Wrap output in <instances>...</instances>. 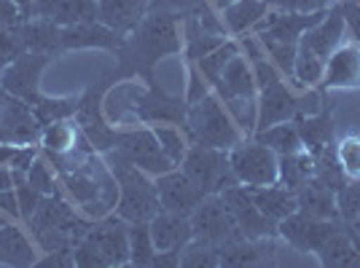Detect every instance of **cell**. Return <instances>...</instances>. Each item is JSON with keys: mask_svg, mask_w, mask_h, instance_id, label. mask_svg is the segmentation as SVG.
I'll use <instances>...</instances> for the list:
<instances>
[{"mask_svg": "<svg viewBox=\"0 0 360 268\" xmlns=\"http://www.w3.org/2000/svg\"><path fill=\"white\" fill-rule=\"evenodd\" d=\"M180 41L178 14H169L162 8H148L143 22L132 32L124 35V43L116 51L119 57V78H135L143 75L153 81V65L169 54H178Z\"/></svg>", "mask_w": 360, "mask_h": 268, "instance_id": "cell-1", "label": "cell"}, {"mask_svg": "<svg viewBox=\"0 0 360 268\" xmlns=\"http://www.w3.org/2000/svg\"><path fill=\"white\" fill-rule=\"evenodd\" d=\"M345 19L339 6H330L323 14L320 22H315L309 30L299 38V51H296V62H293V78L290 83L299 89H309V86H320L323 73H326V62L328 57L345 43Z\"/></svg>", "mask_w": 360, "mask_h": 268, "instance_id": "cell-2", "label": "cell"}, {"mask_svg": "<svg viewBox=\"0 0 360 268\" xmlns=\"http://www.w3.org/2000/svg\"><path fill=\"white\" fill-rule=\"evenodd\" d=\"M108 166L113 169L116 182H119V204L116 215L127 223H148L150 217L162 209L159 204V191H156V177L146 175L143 169L132 166L116 156L113 150L103 153Z\"/></svg>", "mask_w": 360, "mask_h": 268, "instance_id": "cell-3", "label": "cell"}, {"mask_svg": "<svg viewBox=\"0 0 360 268\" xmlns=\"http://www.w3.org/2000/svg\"><path fill=\"white\" fill-rule=\"evenodd\" d=\"M183 129L188 134L191 145H205L215 150H231L245 140L218 94H207L205 100L188 105Z\"/></svg>", "mask_w": 360, "mask_h": 268, "instance_id": "cell-4", "label": "cell"}, {"mask_svg": "<svg viewBox=\"0 0 360 268\" xmlns=\"http://www.w3.org/2000/svg\"><path fill=\"white\" fill-rule=\"evenodd\" d=\"M180 169L205 196L224 194L226 188L240 185L231 172V164H229V150L191 145L186 159L180 161Z\"/></svg>", "mask_w": 360, "mask_h": 268, "instance_id": "cell-5", "label": "cell"}, {"mask_svg": "<svg viewBox=\"0 0 360 268\" xmlns=\"http://www.w3.org/2000/svg\"><path fill=\"white\" fill-rule=\"evenodd\" d=\"M229 164L240 185L248 188H264V185H274L277 182V164L280 156L261 145L255 137H245L229 150Z\"/></svg>", "mask_w": 360, "mask_h": 268, "instance_id": "cell-6", "label": "cell"}, {"mask_svg": "<svg viewBox=\"0 0 360 268\" xmlns=\"http://www.w3.org/2000/svg\"><path fill=\"white\" fill-rule=\"evenodd\" d=\"M116 156H121L124 161H129L132 166L143 169L150 177H159L169 169H178L169 159L165 156V150L159 145L156 134L150 126H137V129H124L119 134V142L113 148Z\"/></svg>", "mask_w": 360, "mask_h": 268, "instance_id": "cell-7", "label": "cell"}, {"mask_svg": "<svg viewBox=\"0 0 360 268\" xmlns=\"http://www.w3.org/2000/svg\"><path fill=\"white\" fill-rule=\"evenodd\" d=\"M49 62H51L49 54L25 51L22 57H16L11 65H6L0 70V89L25 100L27 105L38 102L41 100V75Z\"/></svg>", "mask_w": 360, "mask_h": 268, "instance_id": "cell-8", "label": "cell"}, {"mask_svg": "<svg viewBox=\"0 0 360 268\" xmlns=\"http://www.w3.org/2000/svg\"><path fill=\"white\" fill-rule=\"evenodd\" d=\"M221 196L224 207L229 209L231 220H234V228L240 231V236L245 239H274L277 236V225L269 223L261 209L255 207L253 194L248 185H234V188H226Z\"/></svg>", "mask_w": 360, "mask_h": 268, "instance_id": "cell-9", "label": "cell"}, {"mask_svg": "<svg viewBox=\"0 0 360 268\" xmlns=\"http://www.w3.org/2000/svg\"><path fill=\"white\" fill-rule=\"evenodd\" d=\"M84 239L105 260V268L129 266V223L121 220L116 212L105 215L103 220H94Z\"/></svg>", "mask_w": 360, "mask_h": 268, "instance_id": "cell-10", "label": "cell"}, {"mask_svg": "<svg viewBox=\"0 0 360 268\" xmlns=\"http://www.w3.org/2000/svg\"><path fill=\"white\" fill-rule=\"evenodd\" d=\"M35 140H41V123L32 116V107L0 89V142L32 145Z\"/></svg>", "mask_w": 360, "mask_h": 268, "instance_id": "cell-11", "label": "cell"}, {"mask_svg": "<svg viewBox=\"0 0 360 268\" xmlns=\"http://www.w3.org/2000/svg\"><path fill=\"white\" fill-rule=\"evenodd\" d=\"M342 225H345L342 220H320V217H309L296 209L293 215H288L285 220L277 223V236L301 253H317L323 247V241L330 234H336Z\"/></svg>", "mask_w": 360, "mask_h": 268, "instance_id": "cell-12", "label": "cell"}, {"mask_svg": "<svg viewBox=\"0 0 360 268\" xmlns=\"http://www.w3.org/2000/svg\"><path fill=\"white\" fill-rule=\"evenodd\" d=\"M188 217H191L194 239L210 241L218 250L224 247L226 241L240 236V231L234 228V220H231V215H229V209L224 207V201H221L218 194L205 196V199L199 201V207H196Z\"/></svg>", "mask_w": 360, "mask_h": 268, "instance_id": "cell-13", "label": "cell"}, {"mask_svg": "<svg viewBox=\"0 0 360 268\" xmlns=\"http://www.w3.org/2000/svg\"><path fill=\"white\" fill-rule=\"evenodd\" d=\"M186 113H188V102L175 97V94H167L153 81H148V89L137 97L135 105V119L143 121V123H175V126H183Z\"/></svg>", "mask_w": 360, "mask_h": 268, "instance_id": "cell-14", "label": "cell"}, {"mask_svg": "<svg viewBox=\"0 0 360 268\" xmlns=\"http://www.w3.org/2000/svg\"><path fill=\"white\" fill-rule=\"evenodd\" d=\"M156 191H159V204L167 212H178V215H191L205 194L196 188L191 180L186 177L183 169H169L165 175L156 177Z\"/></svg>", "mask_w": 360, "mask_h": 268, "instance_id": "cell-15", "label": "cell"}, {"mask_svg": "<svg viewBox=\"0 0 360 268\" xmlns=\"http://www.w3.org/2000/svg\"><path fill=\"white\" fill-rule=\"evenodd\" d=\"M296 119H299V102H296V94L288 89L283 78L264 86V89H258V129L255 132Z\"/></svg>", "mask_w": 360, "mask_h": 268, "instance_id": "cell-16", "label": "cell"}, {"mask_svg": "<svg viewBox=\"0 0 360 268\" xmlns=\"http://www.w3.org/2000/svg\"><path fill=\"white\" fill-rule=\"evenodd\" d=\"M148 228L150 236H153V244H156V253H180L194 239L191 217L178 215V212H167V209H159L150 217Z\"/></svg>", "mask_w": 360, "mask_h": 268, "instance_id": "cell-17", "label": "cell"}, {"mask_svg": "<svg viewBox=\"0 0 360 268\" xmlns=\"http://www.w3.org/2000/svg\"><path fill=\"white\" fill-rule=\"evenodd\" d=\"M320 86L326 89H360V43H342L326 62Z\"/></svg>", "mask_w": 360, "mask_h": 268, "instance_id": "cell-18", "label": "cell"}, {"mask_svg": "<svg viewBox=\"0 0 360 268\" xmlns=\"http://www.w3.org/2000/svg\"><path fill=\"white\" fill-rule=\"evenodd\" d=\"M30 16H44V19L60 25V27H70V25L97 22L100 19L97 0H35V6L30 8Z\"/></svg>", "mask_w": 360, "mask_h": 268, "instance_id": "cell-19", "label": "cell"}, {"mask_svg": "<svg viewBox=\"0 0 360 268\" xmlns=\"http://www.w3.org/2000/svg\"><path fill=\"white\" fill-rule=\"evenodd\" d=\"M121 43H124V35L110 30L100 19L62 27V51L65 48H108V51H119Z\"/></svg>", "mask_w": 360, "mask_h": 268, "instance_id": "cell-20", "label": "cell"}, {"mask_svg": "<svg viewBox=\"0 0 360 268\" xmlns=\"http://www.w3.org/2000/svg\"><path fill=\"white\" fill-rule=\"evenodd\" d=\"M215 91L221 100H234V97H255L258 94V83H255L253 65L245 54H234L231 60L226 62L224 73L215 83Z\"/></svg>", "mask_w": 360, "mask_h": 268, "instance_id": "cell-21", "label": "cell"}, {"mask_svg": "<svg viewBox=\"0 0 360 268\" xmlns=\"http://www.w3.org/2000/svg\"><path fill=\"white\" fill-rule=\"evenodd\" d=\"M148 8L150 0H97L100 22L121 35L135 30L143 22V16L148 14Z\"/></svg>", "mask_w": 360, "mask_h": 268, "instance_id": "cell-22", "label": "cell"}, {"mask_svg": "<svg viewBox=\"0 0 360 268\" xmlns=\"http://www.w3.org/2000/svg\"><path fill=\"white\" fill-rule=\"evenodd\" d=\"M0 255H3V266L27 268L38 263L35 239H30L14 223L0 225Z\"/></svg>", "mask_w": 360, "mask_h": 268, "instance_id": "cell-23", "label": "cell"}, {"mask_svg": "<svg viewBox=\"0 0 360 268\" xmlns=\"http://www.w3.org/2000/svg\"><path fill=\"white\" fill-rule=\"evenodd\" d=\"M19 35H22V43L27 51L35 54H60L62 51V27L49 22L44 16H30L19 25Z\"/></svg>", "mask_w": 360, "mask_h": 268, "instance_id": "cell-24", "label": "cell"}, {"mask_svg": "<svg viewBox=\"0 0 360 268\" xmlns=\"http://www.w3.org/2000/svg\"><path fill=\"white\" fill-rule=\"evenodd\" d=\"M296 204L299 212L320 220H339V207H336V191H330L328 185L317 182L315 177L309 180L304 188L296 191Z\"/></svg>", "mask_w": 360, "mask_h": 268, "instance_id": "cell-25", "label": "cell"}, {"mask_svg": "<svg viewBox=\"0 0 360 268\" xmlns=\"http://www.w3.org/2000/svg\"><path fill=\"white\" fill-rule=\"evenodd\" d=\"M250 194H253V201H255V207L261 209V215L274 225L280 223V220H285L288 215H293V212L299 209L296 194L283 188L280 182L264 185V188H250Z\"/></svg>", "mask_w": 360, "mask_h": 268, "instance_id": "cell-26", "label": "cell"}, {"mask_svg": "<svg viewBox=\"0 0 360 268\" xmlns=\"http://www.w3.org/2000/svg\"><path fill=\"white\" fill-rule=\"evenodd\" d=\"M296 126H299L301 145L307 153L317 156L320 150L333 145V116L328 110H320L315 116H301L296 119Z\"/></svg>", "mask_w": 360, "mask_h": 268, "instance_id": "cell-27", "label": "cell"}, {"mask_svg": "<svg viewBox=\"0 0 360 268\" xmlns=\"http://www.w3.org/2000/svg\"><path fill=\"white\" fill-rule=\"evenodd\" d=\"M315 255L320 257L323 266L330 268L360 266V253L358 247H355V241H352V236H349V231H347V225H342L336 234H330Z\"/></svg>", "mask_w": 360, "mask_h": 268, "instance_id": "cell-28", "label": "cell"}, {"mask_svg": "<svg viewBox=\"0 0 360 268\" xmlns=\"http://www.w3.org/2000/svg\"><path fill=\"white\" fill-rule=\"evenodd\" d=\"M269 8V0H234L231 6L224 8L226 30L234 32V35H245V32L255 30V25L266 16Z\"/></svg>", "mask_w": 360, "mask_h": 268, "instance_id": "cell-29", "label": "cell"}, {"mask_svg": "<svg viewBox=\"0 0 360 268\" xmlns=\"http://www.w3.org/2000/svg\"><path fill=\"white\" fill-rule=\"evenodd\" d=\"M315 177V156L299 150V153H290V156H280V164H277V182L288 188V191H299L304 188L309 180Z\"/></svg>", "mask_w": 360, "mask_h": 268, "instance_id": "cell-30", "label": "cell"}, {"mask_svg": "<svg viewBox=\"0 0 360 268\" xmlns=\"http://www.w3.org/2000/svg\"><path fill=\"white\" fill-rule=\"evenodd\" d=\"M261 145H266L269 150H274L277 156H290V153H299L304 150L299 137V126L296 121H285V123H274L269 129H261L253 134Z\"/></svg>", "mask_w": 360, "mask_h": 268, "instance_id": "cell-31", "label": "cell"}, {"mask_svg": "<svg viewBox=\"0 0 360 268\" xmlns=\"http://www.w3.org/2000/svg\"><path fill=\"white\" fill-rule=\"evenodd\" d=\"M150 129L156 134V140H159V145H162L167 159L175 166H180V161L186 159V153L191 148L186 129H183V126H175V123H153Z\"/></svg>", "mask_w": 360, "mask_h": 268, "instance_id": "cell-32", "label": "cell"}, {"mask_svg": "<svg viewBox=\"0 0 360 268\" xmlns=\"http://www.w3.org/2000/svg\"><path fill=\"white\" fill-rule=\"evenodd\" d=\"M32 116L35 121L41 123V129L49 126V123H57V121H68L75 116V110H78V100L73 97H57V100H51V97H41L38 102H32Z\"/></svg>", "mask_w": 360, "mask_h": 268, "instance_id": "cell-33", "label": "cell"}, {"mask_svg": "<svg viewBox=\"0 0 360 268\" xmlns=\"http://www.w3.org/2000/svg\"><path fill=\"white\" fill-rule=\"evenodd\" d=\"M78 142V123L73 121H57L41 129V145L44 153H68Z\"/></svg>", "mask_w": 360, "mask_h": 268, "instance_id": "cell-34", "label": "cell"}, {"mask_svg": "<svg viewBox=\"0 0 360 268\" xmlns=\"http://www.w3.org/2000/svg\"><path fill=\"white\" fill-rule=\"evenodd\" d=\"M237 51H240V43H234V41H224V43L218 46V48H212L210 54H205L202 60H196L194 67L202 75H205V78H207V83H210L212 89H215L218 78H221V73H224L226 62L231 60Z\"/></svg>", "mask_w": 360, "mask_h": 268, "instance_id": "cell-35", "label": "cell"}, {"mask_svg": "<svg viewBox=\"0 0 360 268\" xmlns=\"http://www.w3.org/2000/svg\"><path fill=\"white\" fill-rule=\"evenodd\" d=\"M224 105L242 137H253L258 129V97H234V100H226Z\"/></svg>", "mask_w": 360, "mask_h": 268, "instance_id": "cell-36", "label": "cell"}, {"mask_svg": "<svg viewBox=\"0 0 360 268\" xmlns=\"http://www.w3.org/2000/svg\"><path fill=\"white\" fill-rule=\"evenodd\" d=\"M156 244L148 223H129V266H150Z\"/></svg>", "mask_w": 360, "mask_h": 268, "instance_id": "cell-37", "label": "cell"}, {"mask_svg": "<svg viewBox=\"0 0 360 268\" xmlns=\"http://www.w3.org/2000/svg\"><path fill=\"white\" fill-rule=\"evenodd\" d=\"M180 266L186 268H218L221 266V253L218 247L202 239H191L180 250Z\"/></svg>", "mask_w": 360, "mask_h": 268, "instance_id": "cell-38", "label": "cell"}, {"mask_svg": "<svg viewBox=\"0 0 360 268\" xmlns=\"http://www.w3.org/2000/svg\"><path fill=\"white\" fill-rule=\"evenodd\" d=\"M336 161L342 166V172L347 175V180L352 177H360V134L352 132V134H345L336 145Z\"/></svg>", "mask_w": 360, "mask_h": 268, "instance_id": "cell-39", "label": "cell"}, {"mask_svg": "<svg viewBox=\"0 0 360 268\" xmlns=\"http://www.w3.org/2000/svg\"><path fill=\"white\" fill-rule=\"evenodd\" d=\"M336 207H339V220L349 225L360 217V177L347 180L336 191Z\"/></svg>", "mask_w": 360, "mask_h": 268, "instance_id": "cell-40", "label": "cell"}, {"mask_svg": "<svg viewBox=\"0 0 360 268\" xmlns=\"http://www.w3.org/2000/svg\"><path fill=\"white\" fill-rule=\"evenodd\" d=\"M27 185H32L38 194L44 196H54L60 194V180L54 177V169L49 166V161L46 159H35L32 161V166L27 169Z\"/></svg>", "mask_w": 360, "mask_h": 268, "instance_id": "cell-41", "label": "cell"}, {"mask_svg": "<svg viewBox=\"0 0 360 268\" xmlns=\"http://www.w3.org/2000/svg\"><path fill=\"white\" fill-rule=\"evenodd\" d=\"M27 48L22 43V35H19V27H3L0 30V70L6 65H11L16 57H22Z\"/></svg>", "mask_w": 360, "mask_h": 268, "instance_id": "cell-42", "label": "cell"}, {"mask_svg": "<svg viewBox=\"0 0 360 268\" xmlns=\"http://www.w3.org/2000/svg\"><path fill=\"white\" fill-rule=\"evenodd\" d=\"M269 6L283 11H296V14H315V11L330 8L333 0H269Z\"/></svg>", "mask_w": 360, "mask_h": 268, "instance_id": "cell-43", "label": "cell"}, {"mask_svg": "<svg viewBox=\"0 0 360 268\" xmlns=\"http://www.w3.org/2000/svg\"><path fill=\"white\" fill-rule=\"evenodd\" d=\"M336 6H339L342 19H345V30L352 35L355 43H360V0H342Z\"/></svg>", "mask_w": 360, "mask_h": 268, "instance_id": "cell-44", "label": "cell"}, {"mask_svg": "<svg viewBox=\"0 0 360 268\" xmlns=\"http://www.w3.org/2000/svg\"><path fill=\"white\" fill-rule=\"evenodd\" d=\"M16 196H19V209H22V220L27 223L32 217V212L38 209V204H41V199H44V194H38L32 185H27V182H22V185H16Z\"/></svg>", "mask_w": 360, "mask_h": 268, "instance_id": "cell-45", "label": "cell"}, {"mask_svg": "<svg viewBox=\"0 0 360 268\" xmlns=\"http://www.w3.org/2000/svg\"><path fill=\"white\" fill-rule=\"evenodd\" d=\"M210 83H207V78L199 73L196 67H191V73H188V89H186V102L194 105L199 100H205L207 94H210Z\"/></svg>", "mask_w": 360, "mask_h": 268, "instance_id": "cell-46", "label": "cell"}, {"mask_svg": "<svg viewBox=\"0 0 360 268\" xmlns=\"http://www.w3.org/2000/svg\"><path fill=\"white\" fill-rule=\"evenodd\" d=\"M35 159H38V150L32 148V145H16L8 169H11V172H25V175H27V169L32 166Z\"/></svg>", "mask_w": 360, "mask_h": 268, "instance_id": "cell-47", "label": "cell"}, {"mask_svg": "<svg viewBox=\"0 0 360 268\" xmlns=\"http://www.w3.org/2000/svg\"><path fill=\"white\" fill-rule=\"evenodd\" d=\"M35 266L44 268H70L75 266L73 250H54V253H44V257H38Z\"/></svg>", "mask_w": 360, "mask_h": 268, "instance_id": "cell-48", "label": "cell"}, {"mask_svg": "<svg viewBox=\"0 0 360 268\" xmlns=\"http://www.w3.org/2000/svg\"><path fill=\"white\" fill-rule=\"evenodd\" d=\"M202 0H150V8H162V11H169V14L186 16L188 11H194Z\"/></svg>", "mask_w": 360, "mask_h": 268, "instance_id": "cell-49", "label": "cell"}, {"mask_svg": "<svg viewBox=\"0 0 360 268\" xmlns=\"http://www.w3.org/2000/svg\"><path fill=\"white\" fill-rule=\"evenodd\" d=\"M25 22V11L14 0H0V25L3 27H19Z\"/></svg>", "mask_w": 360, "mask_h": 268, "instance_id": "cell-50", "label": "cell"}, {"mask_svg": "<svg viewBox=\"0 0 360 268\" xmlns=\"http://www.w3.org/2000/svg\"><path fill=\"white\" fill-rule=\"evenodd\" d=\"M0 212H3L6 217H22V209H19V196H16V188L0 191Z\"/></svg>", "mask_w": 360, "mask_h": 268, "instance_id": "cell-51", "label": "cell"}, {"mask_svg": "<svg viewBox=\"0 0 360 268\" xmlns=\"http://www.w3.org/2000/svg\"><path fill=\"white\" fill-rule=\"evenodd\" d=\"M150 266H162V268H178L180 266V253H156L153 255V263Z\"/></svg>", "mask_w": 360, "mask_h": 268, "instance_id": "cell-52", "label": "cell"}, {"mask_svg": "<svg viewBox=\"0 0 360 268\" xmlns=\"http://www.w3.org/2000/svg\"><path fill=\"white\" fill-rule=\"evenodd\" d=\"M8 188H16L14 175L8 166H0V191H8Z\"/></svg>", "mask_w": 360, "mask_h": 268, "instance_id": "cell-53", "label": "cell"}, {"mask_svg": "<svg viewBox=\"0 0 360 268\" xmlns=\"http://www.w3.org/2000/svg\"><path fill=\"white\" fill-rule=\"evenodd\" d=\"M16 145H8V142H0V166L11 164V156H14Z\"/></svg>", "mask_w": 360, "mask_h": 268, "instance_id": "cell-54", "label": "cell"}, {"mask_svg": "<svg viewBox=\"0 0 360 268\" xmlns=\"http://www.w3.org/2000/svg\"><path fill=\"white\" fill-rule=\"evenodd\" d=\"M14 3L19 6V8H22V11H25V19L30 16V8L35 6V0H14Z\"/></svg>", "mask_w": 360, "mask_h": 268, "instance_id": "cell-55", "label": "cell"}, {"mask_svg": "<svg viewBox=\"0 0 360 268\" xmlns=\"http://www.w3.org/2000/svg\"><path fill=\"white\" fill-rule=\"evenodd\" d=\"M205 3H210L212 8H221V11H224L226 6H231V3H234V0H205Z\"/></svg>", "mask_w": 360, "mask_h": 268, "instance_id": "cell-56", "label": "cell"}, {"mask_svg": "<svg viewBox=\"0 0 360 268\" xmlns=\"http://www.w3.org/2000/svg\"><path fill=\"white\" fill-rule=\"evenodd\" d=\"M347 231H349L352 236H360V217H358V220H352V223L347 225Z\"/></svg>", "mask_w": 360, "mask_h": 268, "instance_id": "cell-57", "label": "cell"}, {"mask_svg": "<svg viewBox=\"0 0 360 268\" xmlns=\"http://www.w3.org/2000/svg\"><path fill=\"white\" fill-rule=\"evenodd\" d=\"M352 236V234H349ZM352 241H355V247H358V253H360V236H352Z\"/></svg>", "mask_w": 360, "mask_h": 268, "instance_id": "cell-58", "label": "cell"}, {"mask_svg": "<svg viewBox=\"0 0 360 268\" xmlns=\"http://www.w3.org/2000/svg\"><path fill=\"white\" fill-rule=\"evenodd\" d=\"M3 223H8V217H6L3 212H0V225H3Z\"/></svg>", "mask_w": 360, "mask_h": 268, "instance_id": "cell-59", "label": "cell"}, {"mask_svg": "<svg viewBox=\"0 0 360 268\" xmlns=\"http://www.w3.org/2000/svg\"><path fill=\"white\" fill-rule=\"evenodd\" d=\"M0 266H3V255H0Z\"/></svg>", "mask_w": 360, "mask_h": 268, "instance_id": "cell-60", "label": "cell"}]
</instances>
